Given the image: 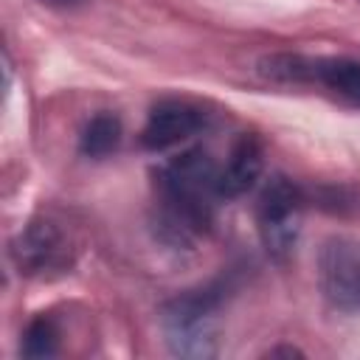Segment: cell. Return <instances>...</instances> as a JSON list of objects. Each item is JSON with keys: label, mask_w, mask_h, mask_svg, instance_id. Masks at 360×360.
Here are the masks:
<instances>
[{"label": "cell", "mask_w": 360, "mask_h": 360, "mask_svg": "<svg viewBox=\"0 0 360 360\" xmlns=\"http://www.w3.org/2000/svg\"><path fill=\"white\" fill-rule=\"evenodd\" d=\"M219 166L202 149L191 146L155 169V236L169 248H191L217 219Z\"/></svg>", "instance_id": "obj_1"}, {"label": "cell", "mask_w": 360, "mask_h": 360, "mask_svg": "<svg viewBox=\"0 0 360 360\" xmlns=\"http://www.w3.org/2000/svg\"><path fill=\"white\" fill-rule=\"evenodd\" d=\"M228 290L231 284L225 278H214L208 284L177 292L160 307V323L172 354L194 360L219 354L217 312L225 304Z\"/></svg>", "instance_id": "obj_2"}, {"label": "cell", "mask_w": 360, "mask_h": 360, "mask_svg": "<svg viewBox=\"0 0 360 360\" xmlns=\"http://www.w3.org/2000/svg\"><path fill=\"white\" fill-rule=\"evenodd\" d=\"M307 205V191L287 174H273L256 200V228L262 248L278 264H284L298 245L301 217Z\"/></svg>", "instance_id": "obj_3"}, {"label": "cell", "mask_w": 360, "mask_h": 360, "mask_svg": "<svg viewBox=\"0 0 360 360\" xmlns=\"http://www.w3.org/2000/svg\"><path fill=\"white\" fill-rule=\"evenodd\" d=\"M11 262L28 278H53L73 267L76 245L62 222L51 217H34L14 236Z\"/></svg>", "instance_id": "obj_4"}, {"label": "cell", "mask_w": 360, "mask_h": 360, "mask_svg": "<svg viewBox=\"0 0 360 360\" xmlns=\"http://www.w3.org/2000/svg\"><path fill=\"white\" fill-rule=\"evenodd\" d=\"M318 287L323 301L343 315H360V242L329 236L318 250Z\"/></svg>", "instance_id": "obj_5"}, {"label": "cell", "mask_w": 360, "mask_h": 360, "mask_svg": "<svg viewBox=\"0 0 360 360\" xmlns=\"http://www.w3.org/2000/svg\"><path fill=\"white\" fill-rule=\"evenodd\" d=\"M211 124V112L191 98H160L152 104L143 129H141V146L149 152H166L188 138L200 135Z\"/></svg>", "instance_id": "obj_6"}, {"label": "cell", "mask_w": 360, "mask_h": 360, "mask_svg": "<svg viewBox=\"0 0 360 360\" xmlns=\"http://www.w3.org/2000/svg\"><path fill=\"white\" fill-rule=\"evenodd\" d=\"M262 172H264V143L253 132L239 135V141L231 146L225 163L219 166L217 188H219L222 202L248 194L256 186V180L262 177Z\"/></svg>", "instance_id": "obj_7"}, {"label": "cell", "mask_w": 360, "mask_h": 360, "mask_svg": "<svg viewBox=\"0 0 360 360\" xmlns=\"http://www.w3.org/2000/svg\"><path fill=\"white\" fill-rule=\"evenodd\" d=\"M323 87L329 96L360 107V59L352 56H307L304 53V84Z\"/></svg>", "instance_id": "obj_8"}, {"label": "cell", "mask_w": 360, "mask_h": 360, "mask_svg": "<svg viewBox=\"0 0 360 360\" xmlns=\"http://www.w3.org/2000/svg\"><path fill=\"white\" fill-rule=\"evenodd\" d=\"M124 141V124L115 112H96L79 132V155L87 160L110 158Z\"/></svg>", "instance_id": "obj_9"}, {"label": "cell", "mask_w": 360, "mask_h": 360, "mask_svg": "<svg viewBox=\"0 0 360 360\" xmlns=\"http://www.w3.org/2000/svg\"><path fill=\"white\" fill-rule=\"evenodd\" d=\"M62 346V329L56 323L53 315L39 312L37 318H31L20 335V354L28 360H45V357H56Z\"/></svg>", "instance_id": "obj_10"}, {"label": "cell", "mask_w": 360, "mask_h": 360, "mask_svg": "<svg viewBox=\"0 0 360 360\" xmlns=\"http://www.w3.org/2000/svg\"><path fill=\"white\" fill-rule=\"evenodd\" d=\"M264 354H267V357H304V352L295 349V346H273V349H267Z\"/></svg>", "instance_id": "obj_11"}, {"label": "cell", "mask_w": 360, "mask_h": 360, "mask_svg": "<svg viewBox=\"0 0 360 360\" xmlns=\"http://www.w3.org/2000/svg\"><path fill=\"white\" fill-rule=\"evenodd\" d=\"M39 3H45V6H51V8H62V11H68V8H79V6H84L87 0H39Z\"/></svg>", "instance_id": "obj_12"}]
</instances>
